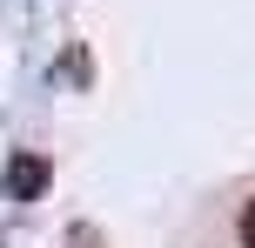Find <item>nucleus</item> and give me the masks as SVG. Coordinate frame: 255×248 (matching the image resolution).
<instances>
[{
    "instance_id": "1",
    "label": "nucleus",
    "mask_w": 255,
    "mask_h": 248,
    "mask_svg": "<svg viewBox=\"0 0 255 248\" xmlns=\"http://www.w3.org/2000/svg\"><path fill=\"white\" fill-rule=\"evenodd\" d=\"M0 181H7V201H40L47 181H54V168H47V155H13Z\"/></svg>"
},
{
    "instance_id": "2",
    "label": "nucleus",
    "mask_w": 255,
    "mask_h": 248,
    "mask_svg": "<svg viewBox=\"0 0 255 248\" xmlns=\"http://www.w3.org/2000/svg\"><path fill=\"white\" fill-rule=\"evenodd\" d=\"M61 248H108V235H101L94 222H74V228H67V242H61Z\"/></svg>"
},
{
    "instance_id": "3",
    "label": "nucleus",
    "mask_w": 255,
    "mask_h": 248,
    "mask_svg": "<svg viewBox=\"0 0 255 248\" xmlns=\"http://www.w3.org/2000/svg\"><path fill=\"white\" fill-rule=\"evenodd\" d=\"M235 235H242V248H255V195L242 201V222H235Z\"/></svg>"
}]
</instances>
